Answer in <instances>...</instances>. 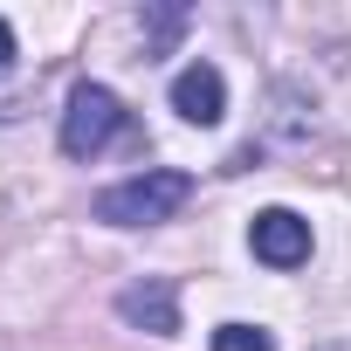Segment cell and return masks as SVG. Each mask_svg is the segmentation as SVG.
Listing matches in <instances>:
<instances>
[{"label":"cell","instance_id":"6da1fadb","mask_svg":"<svg viewBox=\"0 0 351 351\" xmlns=\"http://www.w3.org/2000/svg\"><path fill=\"white\" fill-rule=\"evenodd\" d=\"M186 200H193V180H186V172L152 165V172H131V180H117V186L97 193V221H104V228H158V221L180 214Z\"/></svg>","mask_w":351,"mask_h":351},{"label":"cell","instance_id":"7a4b0ae2","mask_svg":"<svg viewBox=\"0 0 351 351\" xmlns=\"http://www.w3.org/2000/svg\"><path fill=\"white\" fill-rule=\"evenodd\" d=\"M117 131H124V104L104 83H76L69 104H62V152L69 158H97Z\"/></svg>","mask_w":351,"mask_h":351},{"label":"cell","instance_id":"3957f363","mask_svg":"<svg viewBox=\"0 0 351 351\" xmlns=\"http://www.w3.org/2000/svg\"><path fill=\"white\" fill-rule=\"evenodd\" d=\"M248 248H255V262H269V269H303V262H310V221L289 214V207H262V214L248 221Z\"/></svg>","mask_w":351,"mask_h":351},{"label":"cell","instance_id":"277c9868","mask_svg":"<svg viewBox=\"0 0 351 351\" xmlns=\"http://www.w3.org/2000/svg\"><path fill=\"white\" fill-rule=\"evenodd\" d=\"M117 317L152 330V337H180V289H172L165 276H145V282L117 289Z\"/></svg>","mask_w":351,"mask_h":351},{"label":"cell","instance_id":"5b68a950","mask_svg":"<svg viewBox=\"0 0 351 351\" xmlns=\"http://www.w3.org/2000/svg\"><path fill=\"white\" fill-rule=\"evenodd\" d=\"M172 110H180L186 124H221L228 117V83L214 62H186L180 76H172Z\"/></svg>","mask_w":351,"mask_h":351},{"label":"cell","instance_id":"8992f818","mask_svg":"<svg viewBox=\"0 0 351 351\" xmlns=\"http://www.w3.org/2000/svg\"><path fill=\"white\" fill-rule=\"evenodd\" d=\"M214 351H276V337L262 324H221L214 330Z\"/></svg>","mask_w":351,"mask_h":351},{"label":"cell","instance_id":"52a82bcc","mask_svg":"<svg viewBox=\"0 0 351 351\" xmlns=\"http://www.w3.org/2000/svg\"><path fill=\"white\" fill-rule=\"evenodd\" d=\"M8 62H14V28L0 21V69H8Z\"/></svg>","mask_w":351,"mask_h":351},{"label":"cell","instance_id":"ba28073f","mask_svg":"<svg viewBox=\"0 0 351 351\" xmlns=\"http://www.w3.org/2000/svg\"><path fill=\"white\" fill-rule=\"evenodd\" d=\"M324 351H351V344H324Z\"/></svg>","mask_w":351,"mask_h":351}]
</instances>
